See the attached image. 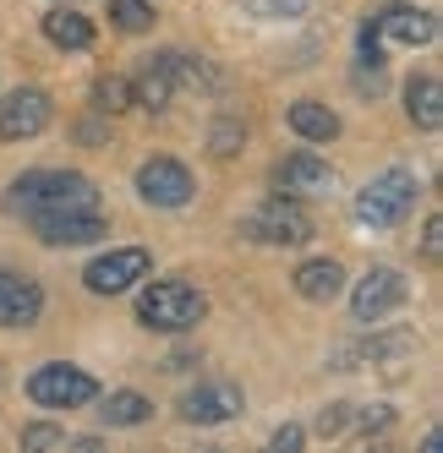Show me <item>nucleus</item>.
<instances>
[{
    "label": "nucleus",
    "mask_w": 443,
    "mask_h": 453,
    "mask_svg": "<svg viewBox=\"0 0 443 453\" xmlns=\"http://www.w3.org/2000/svg\"><path fill=\"white\" fill-rule=\"evenodd\" d=\"M153 415V404L143 399V394H132V388H115V394H105V404H99V420L110 432H120V426H143V420Z\"/></svg>",
    "instance_id": "22"
},
{
    "label": "nucleus",
    "mask_w": 443,
    "mask_h": 453,
    "mask_svg": "<svg viewBox=\"0 0 443 453\" xmlns=\"http://www.w3.org/2000/svg\"><path fill=\"white\" fill-rule=\"evenodd\" d=\"M34 235L44 246H93L110 235L105 213H34Z\"/></svg>",
    "instance_id": "13"
},
{
    "label": "nucleus",
    "mask_w": 443,
    "mask_h": 453,
    "mask_svg": "<svg viewBox=\"0 0 443 453\" xmlns=\"http://www.w3.org/2000/svg\"><path fill=\"white\" fill-rule=\"evenodd\" d=\"M236 6L246 17H263V22H296V17H307L312 0H236Z\"/></svg>",
    "instance_id": "25"
},
{
    "label": "nucleus",
    "mask_w": 443,
    "mask_h": 453,
    "mask_svg": "<svg viewBox=\"0 0 443 453\" xmlns=\"http://www.w3.org/2000/svg\"><path fill=\"white\" fill-rule=\"evenodd\" d=\"M351 420L372 437V432H389V426H394V410H389V404H367V410H361V415H351Z\"/></svg>",
    "instance_id": "29"
},
{
    "label": "nucleus",
    "mask_w": 443,
    "mask_h": 453,
    "mask_svg": "<svg viewBox=\"0 0 443 453\" xmlns=\"http://www.w3.org/2000/svg\"><path fill=\"white\" fill-rule=\"evenodd\" d=\"M241 235L258 246H307L312 241V213L301 208V197H263L241 219Z\"/></svg>",
    "instance_id": "4"
},
{
    "label": "nucleus",
    "mask_w": 443,
    "mask_h": 453,
    "mask_svg": "<svg viewBox=\"0 0 443 453\" xmlns=\"http://www.w3.org/2000/svg\"><path fill=\"white\" fill-rule=\"evenodd\" d=\"M367 27H372L377 39H394V44H410V50L438 39V17L427 6H384Z\"/></svg>",
    "instance_id": "15"
},
{
    "label": "nucleus",
    "mask_w": 443,
    "mask_h": 453,
    "mask_svg": "<svg viewBox=\"0 0 443 453\" xmlns=\"http://www.w3.org/2000/svg\"><path fill=\"white\" fill-rule=\"evenodd\" d=\"M22 448H72V432L66 426H50V420H34V426H22Z\"/></svg>",
    "instance_id": "27"
},
{
    "label": "nucleus",
    "mask_w": 443,
    "mask_h": 453,
    "mask_svg": "<svg viewBox=\"0 0 443 453\" xmlns=\"http://www.w3.org/2000/svg\"><path fill=\"white\" fill-rule=\"evenodd\" d=\"M416 349H422V339L410 334V328H389V334H367V339H351V344L329 349V366H334V372H361V366L394 372V366H405Z\"/></svg>",
    "instance_id": "5"
},
{
    "label": "nucleus",
    "mask_w": 443,
    "mask_h": 453,
    "mask_svg": "<svg viewBox=\"0 0 443 453\" xmlns=\"http://www.w3.org/2000/svg\"><path fill=\"white\" fill-rule=\"evenodd\" d=\"M274 186L284 191V197H329L334 191V165L301 148V153H291V158L274 165Z\"/></svg>",
    "instance_id": "11"
},
{
    "label": "nucleus",
    "mask_w": 443,
    "mask_h": 453,
    "mask_svg": "<svg viewBox=\"0 0 443 453\" xmlns=\"http://www.w3.org/2000/svg\"><path fill=\"white\" fill-rule=\"evenodd\" d=\"M93 110H99V115L132 110V82H126V77H99V82H93Z\"/></svg>",
    "instance_id": "24"
},
{
    "label": "nucleus",
    "mask_w": 443,
    "mask_h": 453,
    "mask_svg": "<svg viewBox=\"0 0 443 453\" xmlns=\"http://www.w3.org/2000/svg\"><path fill=\"white\" fill-rule=\"evenodd\" d=\"M274 448H279V453L307 448V426H279V432H274Z\"/></svg>",
    "instance_id": "31"
},
{
    "label": "nucleus",
    "mask_w": 443,
    "mask_h": 453,
    "mask_svg": "<svg viewBox=\"0 0 443 453\" xmlns=\"http://www.w3.org/2000/svg\"><path fill=\"white\" fill-rule=\"evenodd\" d=\"M27 399L39 410H77V404H93L99 399V382H93L82 366H66V361H50L27 377Z\"/></svg>",
    "instance_id": "6"
},
{
    "label": "nucleus",
    "mask_w": 443,
    "mask_h": 453,
    "mask_svg": "<svg viewBox=\"0 0 443 453\" xmlns=\"http://www.w3.org/2000/svg\"><path fill=\"white\" fill-rule=\"evenodd\" d=\"M345 426H351V404H323L318 420H312V432H318V437H339Z\"/></svg>",
    "instance_id": "28"
},
{
    "label": "nucleus",
    "mask_w": 443,
    "mask_h": 453,
    "mask_svg": "<svg viewBox=\"0 0 443 453\" xmlns=\"http://www.w3.org/2000/svg\"><path fill=\"white\" fill-rule=\"evenodd\" d=\"M405 115H410L416 132H438V126H443V82L432 72L405 82Z\"/></svg>",
    "instance_id": "16"
},
{
    "label": "nucleus",
    "mask_w": 443,
    "mask_h": 453,
    "mask_svg": "<svg viewBox=\"0 0 443 453\" xmlns=\"http://www.w3.org/2000/svg\"><path fill=\"white\" fill-rule=\"evenodd\" d=\"M44 317V289L39 279L0 268V328H34Z\"/></svg>",
    "instance_id": "14"
},
{
    "label": "nucleus",
    "mask_w": 443,
    "mask_h": 453,
    "mask_svg": "<svg viewBox=\"0 0 443 453\" xmlns=\"http://www.w3.org/2000/svg\"><path fill=\"white\" fill-rule=\"evenodd\" d=\"M438 235H443V219L432 213V219L422 224V257H427V263H438Z\"/></svg>",
    "instance_id": "30"
},
{
    "label": "nucleus",
    "mask_w": 443,
    "mask_h": 453,
    "mask_svg": "<svg viewBox=\"0 0 443 453\" xmlns=\"http://www.w3.org/2000/svg\"><path fill=\"white\" fill-rule=\"evenodd\" d=\"M50 126V93L44 88H17L0 99V142H27Z\"/></svg>",
    "instance_id": "10"
},
{
    "label": "nucleus",
    "mask_w": 443,
    "mask_h": 453,
    "mask_svg": "<svg viewBox=\"0 0 443 453\" xmlns=\"http://www.w3.org/2000/svg\"><path fill=\"white\" fill-rule=\"evenodd\" d=\"M405 296H410V284H405L400 268H367L351 289V317L356 322H384L394 306H405Z\"/></svg>",
    "instance_id": "9"
},
{
    "label": "nucleus",
    "mask_w": 443,
    "mask_h": 453,
    "mask_svg": "<svg viewBox=\"0 0 443 453\" xmlns=\"http://www.w3.org/2000/svg\"><path fill=\"white\" fill-rule=\"evenodd\" d=\"M44 39H50L55 50H93V22H88L77 6H66V0H60V6L44 17Z\"/></svg>",
    "instance_id": "18"
},
{
    "label": "nucleus",
    "mask_w": 443,
    "mask_h": 453,
    "mask_svg": "<svg viewBox=\"0 0 443 453\" xmlns=\"http://www.w3.org/2000/svg\"><path fill=\"white\" fill-rule=\"evenodd\" d=\"M170 99H175V82H170V72H165V60H159V55H148V60H143V72H137V82H132V104L165 110Z\"/></svg>",
    "instance_id": "21"
},
{
    "label": "nucleus",
    "mask_w": 443,
    "mask_h": 453,
    "mask_svg": "<svg viewBox=\"0 0 443 453\" xmlns=\"http://www.w3.org/2000/svg\"><path fill=\"white\" fill-rule=\"evenodd\" d=\"M241 142H246V126H241L236 115H219V120H214V132H208V148H214L219 158H236Z\"/></svg>",
    "instance_id": "26"
},
{
    "label": "nucleus",
    "mask_w": 443,
    "mask_h": 453,
    "mask_svg": "<svg viewBox=\"0 0 443 453\" xmlns=\"http://www.w3.org/2000/svg\"><path fill=\"white\" fill-rule=\"evenodd\" d=\"M416 197H422V180H416V170L389 165L384 175H372V180L356 191V219L367 224V230H394L400 219H410Z\"/></svg>",
    "instance_id": "3"
},
{
    "label": "nucleus",
    "mask_w": 443,
    "mask_h": 453,
    "mask_svg": "<svg viewBox=\"0 0 443 453\" xmlns=\"http://www.w3.org/2000/svg\"><path fill=\"white\" fill-rule=\"evenodd\" d=\"M159 60H165V72H170L175 93H181V88H203V93H214V88H219V72L208 66L203 55H186V50H165Z\"/></svg>",
    "instance_id": "20"
},
{
    "label": "nucleus",
    "mask_w": 443,
    "mask_h": 453,
    "mask_svg": "<svg viewBox=\"0 0 443 453\" xmlns=\"http://www.w3.org/2000/svg\"><path fill=\"white\" fill-rule=\"evenodd\" d=\"M291 132L301 142H334L339 137V115L323 104V99H296L291 104Z\"/></svg>",
    "instance_id": "19"
},
{
    "label": "nucleus",
    "mask_w": 443,
    "mask_h": 453,
    "mask_svg": "<svg viewBox=\"0 0 443 453\" xmlns=\"http://www.w3.org/2000/svg\"><path fill=\"white\" fill-rule=\"evenodd\" d=\"M110 22L120 34H148L153 27V0H110Z\"/></svg>",
    "instance_id": "23"
},
{
    "label": "nucleus",
    "mask_w": 443,
    "mask_h": 453,
    "mask_svg": "<svg viewBox=\"0 0 443 453\" xmlns=\"http://www.w3.org/2000/svg\"><path fill=\"white\" fill-rule=\"evenodd\" d=\"M192 170L181 158H143L137 165V197L148 208H186L192 203Z\"/></svg>",
    "instance_id": "8"
},
{
    "label": "nucleus",
    "mask_w": 443,
    "mask_h": 453,
    "mask_svg": "<svg viewBox=\"0 0 443 453\" xmlns=\"http://www.w3.org/2000/svg\"><path fill=\"white\" fill-rule=\"evenodd\" d=\"M203 311H208V296L186 279H159L137 296V322L153 334H186L203 322Z\"/></svg>",
    "instance_id": "2"
},
{
    "label": "nucleus",
    "mask_w": 443,
    "mask_h": 453,
    "mask_svg": "<svg viewBox=\"0 0 443 453\" xmlns=\"http://www.w3.org/2000/svg\"><path fill=\"white\" fill-rule=\"evenodd\" d=\"M339 289H345V268L334 263V257H312V263H301V268H296V296H301V301L329 306Z\"/></svg>",
    "instance_id": "17"
},
{
    "label": "nucleus",
    "mask_w": 443,
    "mask_h": 453,
    "mask_svg": "<svg viewBox=\"0 0 443 453\" xmlns=\"http://www.w3.org/2000/svg\"><path fill=\"white\" fill-rule=\"evenodd\" d=\"M148 273H153V257L143 246H115L105 257H93L82 284L93 289V296H126V289H132L137 279H148Z\"/></svg>",
    "instance_id": "7"
},
{
    "label": "nucleus",
    "mask_w": 443,
    "mask_h": 453,
    "mask_svg": "<svg viewBox=\"0 0 443 453\" xmlns=\"http://www.w3.org/2000/svg\"><path fill=\"white\" fill-rule=\"evenodd\" d=\"M6 213H99V186L77 170H27L6 191Z\"/></svg>",
    "instance_id": "1"
},
{
    "label": "nucleus",
    "mask_w": 443,
    "mask_h": 453,
    "mask_svg": "<svg viewBox=\"0 0 443 453\" xmlns=\"http://www.w3.org/2000/svg\"><path fill=\"white\" fill-rule=\"evenodd\" d=\"M241 415V388L236 382H198L192 394L181 399V420L186 426H225Z\"/></svg>",
    "instance_id": "12"
}]
</instances>
